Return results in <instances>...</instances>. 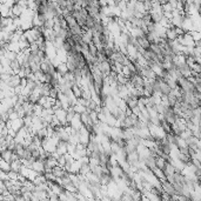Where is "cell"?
Wrapping results in <instances>:
<instances>
[{
	"mask_svg": "<svg viewBox=\"0 0 201 201\" xmlns=\"http://www.w3.org/2000/svg\"><path fill=\"white\" fill-rule=\"evenodd\" d=\"M178 85H179V87L181 88V91L183 93L194 94L196 92L195 85H193V83H192L187 78H185V77H181V78L178 80Z\"/></svg>",
	"mask_w": 201,
	"mask_h": 201,
	"instance_id": "obj_1",
	"label": "cell"
},
{
	"mask_svg": "<svg viewBox=\"0 0 201 201\" xmlns=\"http://www.w3.org/2000/svg\"><path fill=\"white\" fill-rule=\"evenodd\" d=\"M177 119H178V115L175 114V112L173 111V108L171 107L167 108L165 114H163V120H165L166 123H169V125H173V123H175Z\"/></svg>",
	"mask_w": 201,
	"mask_h": 201,
	"instance_id": "obj_2",
	"label": "cell"
},
{
	"mask_svg": "<svg viewBox=\"0 0 201 201\" xmlns=\"http://www.w3.org/2000/svg\"><path fill=\"white\" fill-rule=\"evenodd\" d=\"M57 153L59 154L60 157H64V155H67L68 154V142L66 141H61L58 143L57 146Z\"/></svg>",
	"mask_w": 201,
	"mask_h": 201,
	"instance_id": "obj_3",
	"label": "cell"
},
{
	"mask_svg": "<svg viewBox=\"0 0 201 201\" xmlns=\"http://www.w3.org/2000/svg\"><path fill=\"white\" fill-rule=\"evenodd\" d=\"M182 46H186V47H195V41L193 39V37H192L191 32L189 33H185L183 34V39H182L181 44Z\"/></svg>",
	"mask_w": 201,
	"mask_h": 201,
	"instance_id": "obj_4",
	"label": "cell"
},
{
	"mask_svg": "<svg viewBox=\"0 0 201 201\" xmlns=\"http://www.w3.org/2000/svg\"><path fill=\"white\" fill-rule=\"evenodd\" d=\"M162 191L165 192V193H167L168 195H171V196L178 194L177 191H175V188H174V186H173L172 183H169L168 181L162 182Z\"/></svg>",
	"mask_w": 201,
	"mask_h": 201,
	"instance_id": "obj_5",
	"label": "cell"
},
{
	"mask_svg": "<svg viewBox=\"0 0 201 201\" xmlns=\"http://www.w3.org/2000/svg\"><path fill=\"white\" fill-rule=\"evenodd\" d=\"M177 68H178V71L181 73L182 77H185V78H189V77H192V74H193L192 68L187 64L181 65V66H179V67H177Z\"/></svg>",
	"mask_w": 201,
	"mask_h": 201,
	"instance_id": "obj_6",
	"label": "cell"
},
{
	"mask_svg": "<svg viewBox=\"0 0 201 201\" xmlns=\"http://www.w3.org/2000/svg\"><path fill=\"white\" fill-rule=\"evenodd\" d=\"M31 168H32L33 171L38 172L39 174H45V163L44 161H41V160H37L35 162H33Z\"/></svg>",
	"mask_w": 201,
	"mask_h": 201,
	"instance_id": "obj_7",
	"label": "cell"
},
{
	"mask_svg": "<svg viewBox=\"0 0 201 201\" xmlns=\"http://www.w3.org/2000/svg\"><path fill=\"white\" fill-rule=\"evenodd\" d=\"M83 41L86 45H91L93 43V30L83 31Z\"/></svg>",
	"mask_w": 201,
	"mask_h": 201,
	"instance_id": "obj_8",
	"label": "cell"
},
{
	"mask_svg": "<svg viewBox=\"0 0 201 201\" xmlns=\"http://www.w3.org/2000/svg\"><path fill=\"white\" fill-rule=\"evenodd\" d=\"M20 83H21V78H20L18 74H13L12 77H11L10 81L7 83V85L12 87V88H15V87H18L20 86Z\"/></svg>",
	"mask_w": 201,
	"mask_h": 201,
	"instance_id": "obj_9",
	"label": "cell"
},
{
	"mask_svg": "<svg viewBox=\"0 0 201 201\" xmlns=\"http://www.w3.org/2000/svg\"><path fill=\"white\" fill-rule=\"evenodd\" d=\"M125 101H126L127 107L129 108V109H134V108H137L138 105H139V99L135 98V97H132V95H129Z\"/></svg>",
	"mask_w": 201,
	"mask_h": 201,
	"instance_id": "obj_10",
	"label": "cell"
},
{
	"mask_svg": "<svg viewBox=\"0 0 201 201\" xmlns=\"http://www.w3.org/2000/svg\"><path fill=\"white\" fill-rule=\"evenodd\" d=\"M12 10V12H13V15H14V18H20L21 15H23V13L25 12V10L26 8H24V7H21V6L18 4V3H15V5L11 8Z\"/></svg>",
	"mask_w": 201,
	"mask_h": 201,
	"instance_id": "obj_11",
	"label": "cell"
},
{
	"mask_svg": "<svg viewBox=\"0 0 201 201\" xmlns=\"http://www.w3.org/2000/svg\"><path fill=\"white\" fill-rule=\"evenodd\" d=\"M166 38H167V40H169V41H174V40L178 39V34H177V31H175V27H169V28H167Z\"/></svg>",
	"mask_w": 201,
	"mask_h": 201,
	"instance_id": "obj_12",
	"label": "cell"
},
{
	"mask_svg": "<svg viewBox=\"0 0 201 201\" xmlns=\"http://www.w3.org/2000/svg\"><path fill=\"white\" fill-rule=\"evenodd\" d=\"M81 166H83V165L80 163V161H79V160H75V161L72 163L71 168L68 169V173H71V174H77V175H78L79 173H80Z\"/></svg>",
	"mask_w": 201,
	"mask_h": 201,
	"instance_id": "obj_13",
	"label": "cell"
},
{
	"mask_svg": "<svg viewBox=\"0 0 201 201\" xmlns=\"http://www.w3.org/2000/svg\"><path fill=\"white\" fill-rule=\"evenodd\" d=\"M138 43L140 45V47L143 48L145 51H148V49H151V43H149V40L147 39V37H142V38H139L138 39Z\"/></svg>",
	"mask_w": 201,
	"mask_h": 201,
	"instance_id": "obj_14",
	"label": "cell"
},
{
	"mask_svg": "<svg viewBox=\"0 0 201 201\" xmlns=\"http://www.w3.org/2000/svg\"><path fill=\"white\" fill-rule=\"evenodd\" d=\"M163 172H165V175H166V178H168V177L174 175V174L177 173V169H175V167L173 166L171 162H167V165H166V167H165Z\"/></svg>",
	"mask_w": 201,
	"mask_h": 201,
	"instance_id": "obj_15",
	"label": "cell"
},
{
	"mask_svg": "<svg viewBox=\"0 0 201 201\" xmlns=\"http://www.w3.org/2000/svg\"><path fill=\"white\" fill-rule=\"evenodd\" d=\"M153 171V173H154V175L160 180L161 182H165V181H167V178H166V175H165V172L162 171V169H160V168H154V169H152Z\"/></svg>",
	"mask_w": 201,
	"mask_h": 201,
	"instance_id": "obj_16",
	"label": "cell"
},
{
	"mask_svg": "<svg viewBox=\"0 0 201 201\" xmlns=\"http://www.w3.org/2000/svg\"><path fill=\"white\" fill-rule=\"evenodd\" d=\"M14 152H12L10 149H5V151H1V159L5 160L7 162H12V158H13Z\"/></svg>",
	"mask_w": 201,
	"mask_h": 201,
	"instance_id": "obj_17",
	"label": "cell"
},
{
	"mask_svg": "<svg viewBox=\"0 0 201 201\" xmlns=\"http://www.w3.org/2000/svg\"><path fill=\"white\" fill-rule=\"evenodd\" d=\"M155 158L157 157L151 155V157H148L147 159H145L142 162H143V163L146 165V167H148L149 169H154V168L157 167V165H155Z\"/></svg>",
	"mask_w": 201,
	"mask_h": 201,
	"instance_id": "obj_18",
	"label": "cell"
},
{
	"mask_svg": "<svg viewBox=\"0 0 201 201\" xmlns=\"http://www.w3.org/2000/svg\"><path fill=\"white\" fill-rule=\"evenodd\" d=\"M160 91H161L162 95H168V94L171 93V87L168 86V83H165L162 79H160Z\"/></svg>",
	"mask_w": 201,
	"mask_h": 201,
	"instance_id": "obj_19",
	"label": "cell"
},
{
	"mask_svg": "<svg viewBox=\"0 0 201 201\" xmlns=\"http://www.w3.org/2000/svg\"><path fill=\"white\" fill-rule=\"evenodd\" d=\"M57 72L61 75V77H64V75H66V74L68 73V67H67V64H65V63H61V64H59L58 66H57Z\"/></svg>",
	"mask_w": 201,
	"mask_h": 201,
	"instance_id": "obj_20",
	"label": "cell"
},
{
	"mask_svg": "<svg viewBox=\"0 0 201 201\" xmlns=\"http://www.w3.org/2000/svg\"><path fill=\"white\" fill-rule=\"evenodd\" d=\"M0 171L3 172H6V173H10L12 171V167H11V163L10 162L5 161V160H0Z\"/></svg>",
	"mask_w": 201,
	"mask_h": 201,
	"instance_id": "obj_21",
	"label": "cell"
},
{
	"mask_svg": "<svg viewBox=\"0 0 201 201\" xmlns=\"http://www.w3.org/2000/svg\"><path fill=\"white\" fill-rule=\"evenodd\" d=\"M65 19H66V21H67V24H68V27L69 30L71 28H73V27H75L77 25H78V23H77V20H75V18H74L72 14H68L67 17H65Z\"/></svg>",
	"mask_w": 201,
	"mask_h": 201,
	"instance_id": "obj_22",
	"label": "cell"
},
{
	"mask_svg": "<svg viewBox=\"0 0 201 201\" xmlns=\"http://www.w3.org/2000/svg\"><path fill=\"white\" fill-rule=\"evenodd\" d=\"M155 165H157V168H160V169H165V167L167 165V161L163 159V158H160V157H157L155 158Z\"/></svg>",
	"mask_w": 201,
	"mask_h": 201,
	"instance_id": "obj_23",
	"label": "cell"
},
{
	"mask_svg": "<svg viewBox=\"0 0 201 201\" xmlns=\"http://www.w3.org/2000/svg\"><path fill=\"white\" fill-rule=\"evenodd\" d=\"M135 12H139V13H142V14L147 13L143 1H137V4H135Z\"/></svg>",
	"mask_w": 201,
	"mask_h": 201,
	"instance_id": "obj_24",
	"label": "cell"
},
{
	"mask_svg": "<svg viewBox=\"0 0 201 201\" xmlns=\"http://www.w3.org/2000/svg\"><path fill=\"white\" fill-rule=\"evenodd\" d=\"M72 91H73L74 95L77 97L78 99H80L83 97V88L79 86V85H73V87H72Z\"/></svg>",
	"mask_w": 201,
	"mask_h": 201,
	"instance_id": "obj_25",
	"label": "cell"
},
{
	"mask_svg": "<svg viewBox=\"0 0 201 201\" xmlns=\"http://www.w3.org/2000/svg\"><path fill=\"white\" fill-rule=\"evenodd\" d=\"M132 196L133 201H141V198H142V192H140L139 189H133L132 191Z\"/></svg>",
	"mask_w": 201,
	"mask_h": 201,
	"instance_id": "obj_26",
	"label": "cell"
},
{
	"mask_svg": "<svg viewBox=\"0 0 201 201\" xmlns=\"http://www.w3.org/2000/svg\"><path fill=\"white\" fill-rule=\"evenodd\" d=\"M88 49H89V54H91L92 57H94V58H98V54H99L98 48H97V46H95L93 43H92V44L88 46Z\"/></svg>",
	"mask_w": 201,
	"mask_h": 201,
	"instance_id": "obj_27",
	"label": "cell"
},
{
	"mask_svg": "<svg viewBox=\"0 0 201 201\" xmlns=\"http://www.w3.org/2000/svg\"><path fill=\"white\" fill-rule=\"evenodd\" d=\"M74 112H75V114H83V113H86L87 112V108L85 107V106H81V105H75L74 106Z\"/></svg>",
	"mask_w": 201,
	"mask_h": 201,
	"instance_id": "obj_28",
	"label": "cell"
},
{
	"mask_svg": "<svg viewBox=\"0 0 201 201\" xmlns=\"http://www.w3.org/2000/svg\"><path fill=\"white\" fill-rule=\"evenodd\" d=\"M89 173H91V166H89V163H87V165H83V166H81V169H80V173H79V174L87 177Z\"/></svg>",
	"mask_w": 201,
	"mask_h": 201,
	"instance_id": "obj_29",
	"label": "cell"
},
{
	"mask_svg": "<svg viewBox=\"0 0 201 201\" xmlns=\"http://www.w3.org/2000/svg\"><path fill=\"white\" fill-rule=\"evenodd\" d=\"M160 126L163 128V131H165L167 134H171V133H173V131H172V125H169L168 123H166L165 120H162L161 125H160Z\"/></svg>",
	"mask_w": 201,
	"mask_h": 201,
	"instance_id": "obj_30",
	"label": "cell"
},
{
	"mask_svg": "<svg viewBox=\"0 0 201 201\" xmlns=\"http://www.w3.org/2000/svg\"><path fill=\"white\" fill-rule=\"evenodd\" d=\"M17 55H18V54L14 53V52H12V51H7L4 58H6V59H8V60L11 61V63H12V61H14V60H17Z\"/></svg>",
	"mask_w": 201,
	"mask_h": 201,
	"instance_id": "obj_31",
	"label": "cell"
},
{
	"mask_svg": "<svg viewBox=\"0 0 201 201\" xmlns=\"http://www.w3.org/2000/svg\"><path fill=\"white\" fill-rule=\"evenodd\" d=\"M54 26H55V21H54V19H48L45 21L44 27L46 30H53Z\"/></svg>",
	"mask_w": 201,
	"mask_h": 201,
	"instance_id": "obj_32",
	"label": "cell"
},
{
	"mask_svg": "<svg viewBox=\"0 0 201 201\" xmlns=\"http://www.w3.org/2000/svg\"><path fill=\"white\" fill-rule=\"evenodd\" d=\"M179 137L180 138H182V139H183V140H188V139H189V138H192L193 137V133H192V131L191 129H186V131H185V132H182L181 134H180V135H179Z\"/></svg>",
	"mask_w": 201,
	"mask_h": 201,
	"instance_id": "obj_33",
	"label": "cell"
},
{
	"mask_svg": "<svg viewBox=\"0 0 201 201\" xmlns=\"http://www.w3.org/2000/svg\"><path fill=\"white\" fill-rule=\"evenodd\" d=\"M43 111H44V107H43L41 105H39V103H35L34 105V115H37V117H41Z\"/></svg>",
	"mask_w": 201,
	"mask_h": 201,
	"instance_id": "obj_34",
	"label": "cell"
},
{
	"mask_svg": "<svg viewBox=\"0 0 201 201\" xmlns=\"http://www.w3.org/2000/svg\"><path fill=\"white\" fill-rule=\"evenodd\" d=\"M64 188L67 192H71V193H73V194H77V193H78V187L74 186L73 183H68V185H67V186H65Z\"/></svg>",
	"mask_w": 201,
	"mask_h": 201,
	"instance_id": "obj_35",
	"label": "cell"
},
{
	"mask_svg": "<svg viewBox=\"0 0 201 201\" xmlns=\"http://www.w3.org/2000/svg\"><path fill=\"white\" fill-rule=\"evenodd\" d=\"M191 34H192V37H193V39H194L195 43H198V41H200L201 40V32L193 31V32H191Z\"/></svg>",
	"mask_w": 201,
	"mask_h": 201,
	"instance_id": "obj_36",
	"label": "cell"
},
{
	"mask_svg": "<svg viewBox=\"0 0 201 201\" xmlns=\"http://www.w3.org/2000/svg\"><path fill=\"white\" fill-rule=\"evenodd\" d=\"M162 10H163V13H172L173 11H174V8L171 6V4L169 3H167L166 5L162 6Z\"/></svg>",
	"mask_w": 201,
	"mask_h": 201,
	"instance_id": "obj_37",
	"label": "cell"
},
{
	"mask_svg": "<svg viewBox=\"0 0 201 201\" xmlns=\"http://www.w3.org/2000/svg\"><path fill=\"white\" fill-rule=\"evenodd\" d=\"M18 178H19V173L13 172V171H11L10 173H8V179H10V180L15 181V180H18Z\"/></svg>",
	"mask_w": 201,
	"mask_h": 201,
	"instance_id": "obj_38",
	"label": "cell"
},
{
	"mask_svg": "<svg viewBox=\"0 0 201 201\" xmlns=\"http://www.w3.org/2000/svg\"><path fill=\"white\" fill-rule=\"evenodd\" d=\"M117 6L121 11H125L127 8V1H117Z\"/></svg>",
	"mask_w": 201,
	"mask_h": 201,
	"instance_id": "obj_39",
	"label": "cell"
},
{
	"mask_svg": "<svg viewBox=\"0 0 201 201\" xmlns=\"http://www.w3.org/2000/svg\"><path fill=\"white\" fill-rule=\"evenodd\" d=\"M18 119H20V117L17 112H13L11 113V114H8V120H11V121H14V120H18Z\"/></svg>",
	"mask_w": 201,
	"mask_h": 201,
	"instance_id": "obj_40",
	"label": "cell"
},
{
	"mask_svg": "<svg viewBox=\"0 0 201 201\" xmlns=\"http://www.w3.org/2000/svg\"><path fill=\"white\" fill-rule=\"evenodd\" d=\"M58 165H59L60 167H63V168L66 167V159H65V155L64 157H60L59 159H58Z\"/></svg>",
	"mask_w": 201,
	"mask_h": 201,
	"instance_id": "obj_41",
	"label": "cell"
},
{
	"mask_svg": "<svg viewBox=\"0 0 201 201\" xmlns=\"http://www.w3.org/2000/svg\"><path fill=\"white\" fill-rule=\"evenodd\" d=\"M0 179H1V181H6V180H8V173L0 171Z\"/></svg>",
	"mask_w": 201,
	"mask_h": 201,
	"instance_id": "obj_42",
	"label": "cell"
},
{
	"mask_svg": "<svg viewBox=\"0 0 201 201\" xmlns=\"http://www.w3.org/2000/svg\"><path fill=\"white\" fill-rule=\"evenodd\" d=\"M15 201H26L24 199V196L23 195H18V196H15Z\"/></svg>",
	"mask_w": 201,
	"mask_h": 201,
	"instance_id": "obj_43",
	"label": "cell"
},
{
	"mask_svg": "<svg viewBox=\"0 0 201 201\" xmlns=\"http://www.w3.org/2000/svg\"><path fill=\"white\" fill-rule=\"evenodd\" d=\"M41 201H51V200H49V198H47V199H44V200H41Z\"/></svg>",
	"mask_w": 201,
	"mask_h": 201,
	"instance_id": "obj_44",
	"label": "cell"
},
{
	"mask_svg": "<svg viewBox=\"0 0 201 201\" xmlns=\"http://www.w3.org/2000/svg\"><path fill=\"white\" fill-rule=\"evenodd\" d=\"M199 14H200V17H201V7L199 8Z\"/></svg>",
	"mask_w": 201,
	"mask_h": 201,
	"instance_id": "obj_45",
	"label": "cell"
},
{
	"mask_svg": "<svg viewBox=\"0 0 201 201\" xmlns=\"http://www.w3.org/2000/svg\"><path fill=\"white\" fill-rule=\"evenodd\" d=\"M178 201H179V200H178Z\"/></svg>",
	"mask_w": 201,
	"mask_h": 201,
	"instance_id": "obj_46",
	"label": "cell"
}]
</instances>
